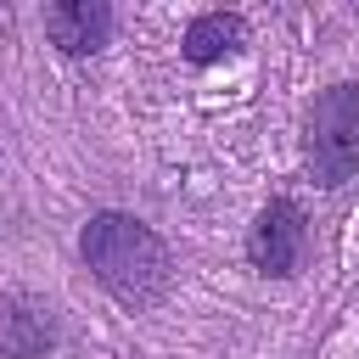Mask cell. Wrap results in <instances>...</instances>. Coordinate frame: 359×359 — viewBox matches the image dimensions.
I'll return each mask as SVG.
<instances>
[{"label":"cell","instance_id":"6da1fadb","mask_svg":"<svg viewBox=\"0 0 359 359\" xmlns=\"http://www.w3.org/2000/svg\"><path fill=\"white\" fill-rule=\"evenodd\" d=\"M79 252L90 275L123 303H151L168 286V247L129 213H95L79 236Z\"/></svg>","mask_w":359,"mask_h":359},{"label":"cell","instance_id":"7a4b0ae2","mask_svg":"<svg viewBox=\"0 0 359 359\" xmlns=\"http://www.w3.org/2000/svg\"><path fill=\"white\" fill-rule=\"evenodd\" d=\"M303 157L314 185H342L359 174V84H331L314 95L303 123Z\"/></svg>","mask_w":359,"mask_h":359},{"label":"cell","instance_id":"3957f363","mask_svg":"<svg viewBox=\"0 0 359 359\" xmlns=\"http://www.w3.org/2000/svg\"><path fill=\"white\" fill-rule=\"evenodd\" d=\"M303 241H309L303 208H297L292 196H275V202L258 213L252 236H247V258H252L264 275H292V269L303 264Z\"/></svg>","mask_w":359,"mask_h":359},{"label":"cell","instance_id":"277c9868","mask_svg":"<svg viewBox=\"0 0 359 359\" xmlns=\"http://www.w3.org/2000/svg\"><path fill=\"white\" fill-rule=\"evenodd\" d=\"M50 45L67 56H95L112 39V0H50L45 11Z\"/></svg>","mask_w":359,"mask_h":359},{"label":"cell","instance_id":"5b68a950","mask_svg":"<svg viewBox=\"0 0 359 359\" xmlns=\"http://www.w3.org/2000/svg\"><path fill=\"white\" fill-rule=\"evenodd\" d=\"M50 342H56V314H50V303H39V297H28V292L0 297V353H11V359H39Z\"/></svg>","mask_w":359,"mask_h":359},{"label":"cell","instance_id":"8992f818","mask_svg":"<svg viewBox=\"0 0 359 359\" xmlns=\"http://www.w3.org/2000/svg\"><path fill=\"white\" fill-rule=\"evenodd\" d=\"M247 45V22L236 17V11H208V17H196L191 28H185V62H196V67H208V62H224V56H236Z\"/></svg>","mask_w":359,"mask_h":359}]
</instances>
